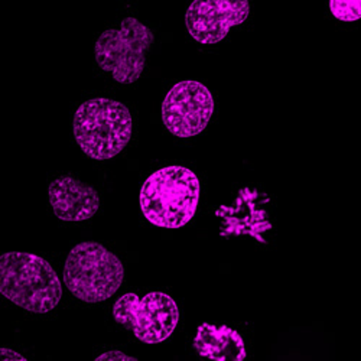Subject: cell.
Wrapping results in <instances>:
<instances>
[{"label":"cell","instance_id":"cell-1","mask_svg":"<svg viewBox=\"0 0 361 361\" xmlns=\"http://www.w3.org/2000/svg\"><path fill=\"white\" fill-rule=\"evenodd\" d=\"M201 185L197 175L179 165L154 172L140 190V209L149 223L164 228H179L195 216Z\"/></svg>","mask_w":361,"mask_h":361},{"label":"cell","instance_id":"cell-2","mask_svg":"<svg viewBox=\"0 0 361 361\" xmlns=\"http://www.w3.org/2000/svg\"><path fill=\"white\" fill-rule=\"evenodd\" d=\"M0 293L27 312L45 314L59 304L63 289L48 260L34 253L9 252L0 256Z\"/></svg>","mask_w":361,"mask_h":361},{"label":"cell","instance_id":"cell-3","mask_svg":"<svg viewBox=\"0 0 361 361\" xmlns=\"http://www.w3.org/2000/svg\"><path fill=\"white\" fill-rule=\"evenodd\" d=\"M132 130L129 109L104 97L80 104L73 120V133L78 146L96 161H107L122 152L132 137Z\"/></svg>","mask_w":361,"mask_h":361},{"label":"cell","instance_id":"cell-4","mask_svg":"<svg viewBox=\"0 0 361 361\" xmlns=\"http://www.w3.org/2000/svg\"><path fill=\"white\" fill-rule=\"evenodd\" d=\"M125 279L122 260L96 242H84L71 249L64 267V283L88 304L111 298Z\"/></svg>","mask_w":361,"mask_h":361},{"label":"cell","instance_id":"cell-5","mask_svg":"<svg viewBox=\"0 0 361 361\" xmlns=\"http://www.w3.org/2000/svg\"><path fill=\"white\" fill-rule=\"evenodd\" d=\"M154 44L150 29L136 18H126L117 27L104 31L94 44V58L102 70L120 84L139 81L146 52Z\"/></svg>","mask_w":361,"mask_h":361},{"label":"cell","instance_id":"cell-6","mask_svg":"<svg viewBox=\"0 0 361 361\" xmlns=\"http://www.w3.org/2000/svg\"><path fill=\"white\" fill-rule=\"evenodd\" d=\"M113 317L130 329L137 340L158 344L172 336L179 321V310L165 292H149L143 298L130 292L118 298L113 307Z\"/></svg>","mask_w":361,"mask_h":361},{"label":"cell","instance_id":"cell-7","mask_svg":"<svg viewBox=\"0 0 361 361\" xmlns=\"http://www.w3.org/2000/svg\"><path fill=\"white\" fill-rule=\"evenodd\" d=\"M214 113V97L200 81H178L162 102V120L176 137H194L208 125Z\"/></svg>","mask_w":361,"mask_h":361},{"label":"cell","instance_id":"cell-8","mask_svg":"<svg viewBox=\"0 0 361 361\" xmlns=\"http://www.w3.org/2000/svg\"><path fill=\"white\" fill-rule=\"evenodd\" d=\"M249 13V0H192L185 25L192 39L213 45L223 41L233 26L246 22Z\"/></svg>","mask_w":361,"mask_h":361},{"label":"cell","instance_id":"cell-9","mask_svg":"<svg viewBox=\"0 0 361 361\" xmlns=\"http://www.w3.org/2000/svg\"><path fill=\"white\" fill-rule=\"evenodd\" d=\"M48 201L56 219L81 223L93 219L100 208L97 191L73 176H59L48 185Z\"/></svg>","mask_w":361,"mask_h":361},{"label":"cell","instance_id":"cell-10","mask_svg":"<svg viewBox=\"0 0 361 361\" xmlns=\"http://www.w3.org/2000/svg\"><path fill=\"white\" fill-rule=\"evenodd\" d=\"M194 347L201 357L214 361H243L247 357L245 340L227 325L201 324L197 328Z\"/></svg>","mask_w":361,"mask_h":361},{"label":"cell","instance_id":"cell-11","mask_svg":"<svg viewBox=\"0 0 361 361\" xmlns=\"http://www.w3.org/2000/svg\"><path fill=\"white\" fill-rule=\"evenodd\" d=\"M329 11L343 22L361 19V0H329Z\"/></svg>","mask_w":361,"mask_h":361},{"label":"cell","instance_id":"cell-12","mask_svg":"<svg viewBox=\"0 0 361 361\" xmlns=\"http://www.w3.org/2000/svg\"><path fill=\"white\" fill-rule=\"evenodd\" d=\"M137 358L130 357L122 351L118 350H111V351H106L103 354H100L96 361H136Z\"/></svg>","mask_w":361,"mask_h":361},{"label":"cell","instance_id":"cell-13","mask_svg":"<svg viewBox=\"0 0 361 361\" xmlns=\"http://www.w3.org/2000/svg\"><path fill=\"white\" fill-rule=\"evenodd\" d=\"M0 357H2L4 361H26V358L22 354L8 347L0 348Z\"/></svg>","mask_w":361,"mask_h":361}]
</instances>
